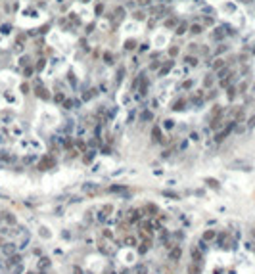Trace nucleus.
Wrapping results in <instances>:
<instances>
[{"label": "nucleus", "mask_w": 255, "mask_h": 274, "mask_svg": "<svg viewBox=\"0 0 255 274\" xmlns=\"http://www.w3.org/2000/svg\"><path fill=\"white\" fill-rule=\"evenodd\" d=\"M111 211H113V207H111V205H106V207L102 209V217H100V219H106V217H109V213H111Z\"/></svg>", "instance_id": "0eeeda50"}, {"label": "nucleus", "mask_w": 255, "mask_h": 274, "mask_svg": "<svg viewBox=\"0 0 255 274\" xmlns=\"http://www.w3.org/2000/svg\"><path fill=\"white\" fill-rule=\"evenodd\" d=\"M182 257V247L180 245H175L173 249H171V253H169V259L171 261H179Z\"/></svg>", "instance_id": "f03ea898"}, {"label": "nucleus", "mask_w": 255, "mask_h": 274, "mask_svg": "<svg viewBox=\"0 0 255 274\" xmlns=\"http://www.w3.org/2000/svg\"><path fill=\"white\" fill-rule=\"evenodd\" d=\"M131 215H132V217H131V220L134 223V220H140V217H142V211H140V209H136V211H131Z\"/></svg>", "instance_id": "6e6552de"}, {"label": "nucleus", "mask_w": 255, "mask_h": 274, "mask_svg": "<svg viewBox=\"0 0 255 274\" xmlns=\"http://www.w3.org/2000/svg\"><path fill=\"white\" fill-rule=\"evenodd\" d=\"M123 245H127V247H136V245H138V240L134 238V236H127V238L123 240Z\"/></svg>", "instance_id": "7ed1b4c3"}, {"label": "nucleus", "mask_w": 255, "mask_h": 274, "mask_svg": "<svg viewBox=\"0 0 255 274\" xmlns=\"http://www.w3.org/2000/svg\"><path fill=\"white\" fill-rule=\"evenodd\" d=\"M165 126H167V129H171V126H173V121H171V119L165 121Z\"/></svg>", "instance_id": "4be33fe9"}, {"label": "nucleus", "mask_w": 255, "mask_h": 274, "mask_svg": "<svg viewBox=\"0 0 255 274\" xmlns=\"http://www.w3.org/2000/svg\"><path fill=\"white\" fill-rule=\"evenodd\" d=\"M36 92H39V98H44V100H48V98H50L48 90H46V88H42V86H39V88H36Z\"/></svg>", "instance_id": "423d86ee"}, {"label": "nucleus", "mask_w": 255, "mask_h": 274, "mask_svg": "<svg viewBox=\"0 0 255 274\" xmlns=\"http://www.w3.org/2000/svg\"><path fill=\"white\" fill-rule=\"evenodd\" d=\"M159 136H161V132H159V129H157V126H154V140H155V142H157V140H159Z\"/></svg>", "instance_id": "4468645a"}, {"label": "nucleus", "mask_w": 255, "mask_h": 274, "mask_svg": "<svg viewBox=\"0 0 255 274\" xmlns=\"http://www.w3.org/2000/svg\"><path fill=\"white\" fill-rule=\"evenodd\" d=\"M56 165V159H54V157H50V155H46L44 157V159L42 161H40V165H39V169H40V171H44V169H52V167H54Z\"/></svg>", "instance_id": "f257e3e1"}, {"label": "nucleus", "mask_w": 255, "mask_h": 274, "mask_svg": "<svg viewBox=\"0 0 255 274\" xmlns=\"http://www.w3.org/2000/svg\"><path fill=\"white\" fill-rule=\"evenodd\" d=\"M2 251L6 253V255H14V251H15V245H14V244H6V245L2 247Z\"/></svg>", "instance_id": "39448f33"}, {"label": "nucleus", "mask_w": 255, "mask_h": 274, "mask_svg": "<svg viewBox=\"0 0 255 274\" xmlns=\"http://www.w3.org/2000/svg\"><path fill=\"white\" fill-rule=\"evenodd\" d=\"M73 272H75V274H82V268L81 266H73Z\"/></svg>", "instance_id": "f3484780"}, {"label": "nucleus", "mask_w": 255, "mask_h": 274, "mask_svg": "<svg viewBox=\"0 0 255 274\" xmlns=\"http://www.w3.org/2000/svg\"><path fill=\"white\" fill-rule=\"evenodd\" d=\"M2 215H4V219H6V220H8L10 224H14V223H15V217H12V215H10V213H2Z\"/></svg>", "instance_id": "9b49d317"}, {"label": "nucleus", "mask_w": 255, "mask_h": 274, "mask_svg": "<svg viewBox=\"0 0 255 274\" xmlns=\"http://www.w3.org/2000/svg\"><path fill=\"white\" fill-rule=\"evenodd\" d=\"M215 230H205L204 232V241H211V240H215Z\"/></svg>", "instance_id": "20e7f679"}, {"label": "nucleus", "mask_w": 255, "mask_h": 274, "mask_svg": "<svg viewBox=\"0 0 255 274\" xmlns=\"http://www.w3.org/2000/svg\"><path fill=\"white\" fill-rule=\"evenodd\" d=\"M146 211H148V213H157V207H155V205H148ZM152 217H155V215H152Z\"/></svg>", "instance_id": "ddd939ff"}, {"label": "nucleus", "mask_w": 255, "mask_h": 274, "mask_svg": "<svg viewBox=\"0 0 255 274\" xmlns=\"http://www.w3.org/2000/svg\"><path fill=\"white\" fill-rule=\"evenodd\" d=\"M246 2H251V0H246Z\"/></svg>", "instance_id": "5701e85b"}, {"label": "nucleus", "mask_w": 255, "mask_h": 274, "mask_svg": "<svg viewBox=\"0 0 255 274\" xmlns=\"http://www.w3.org/2000/svg\"><path fill=\"white\" fill-rule=\"evenodd\" d=\"M27 274H33V272H27Z\"/></svg>", "instance_id": "b1692460"}, {"label": "nucleus", "mask_w": 255, "mask_h": 274, "mask_svg": "<svg viewBox=\"0 0 255 274\" xmlns=\"http://www.w3.org/2000/svg\"><path fill=\"white\" fill-rule=\"evenodd\" d=\"M184 105H186V102H184V100H179V102H176L175 104V111H180V109H184Z\"/></svg>", "instance_id": "9d476101"}, {"label": "nucleus", "mask_w": 255, "mask_h": 274, "mask_svg": "<svg viewBox=\"0 0 255 274\" xmlns=\"http://www.w3.org/2000/svg\"><path fill=\"white\" fill-rule=\"evenodd\" d=\"M213 67H215V69H219V67H222V60H217V61H215V65H213Z\"/></svg>", "instance_id": "a211bd4d"}, {"label": "nucleus", "mask_w": 255, "mask_h": 274, "mask_svg": "<svg viewBox=\"0 0 255 274\" xmlns=\"http://www.w3.org/2000/svg\"><path fill=\"white\" fill-rule=\"evenodd\" d=\"M192 257H194V261L197 263V261H201V253H197L196 249H192Z\"/></svg>", "instance_id": "f8f14e48"}, {"label": "nucleus", "mask_w": 255, "mask_h": 274, "mask_svg": "<svg viewBox=\"0 0 255 274\" xmlns=\"http://www.w3.org/2000/svg\"><path fill=\"white\" fill-rule=\"evenodd\" d=\"M186 33V25H179V29H176V35H182Z\"/></svg>", "instance_id": "dca6fc26"}, {"label": "nucleus", "mask_w": 255, "mask_h": 274, "mask_svg": "<svg viewBox=\"0 0 255 274\" xmlns=\"http://www.w3.org/2000/svg\"><path fill=\"white\" fill-rule=\"evenodd\" d=\"M152 117H154V115H152V113H150V111H146V113L142 115V119H152Z\"/></svg>", "instance_id": "6ab92c4d"}, {"label": "nucleus", "mask_w": 255, "mask_h": 274, "mask_svg": "<svg viewBox=\"0 0 255 274\" xmlns=\"http://www.w3.org/2000/svg\"><path fill=\"white\" fill-rule=\"evenodd\" d=\"M192 33H201V25H192Z\"/></svg>", "instance_id": "2eb2a0df"}, {"label": "nucleus", "mask_w": 255, "mask_h": 274, "mask_svg": "<svg viewBox=\"0 0 255 274\" xmlns=\"http://www.w3.org/2000/svg\"><path fill=\"white\" fill-rule=\"evenodd\" d=\"M104 236H106V238H113V234H111V232H107V230H104Z\"/></svg>", "instance_id": "412c9836"}, {"label": "nucleus", "mask_w": 255, "mask_h": 274, "mask_svg": "<svg viewBox=\"0 0 255 274\" xmlns=\"http://www.w3.org/2000/svg\"><path fill=\"white\" fill-rule=\"evenodd\" d=\"M188 63H190V65H196L197 60H196V58H188Z\"/></svg>", "instance_id": "aec40b11"}, {"label": "nucleus", "mask_w": 255, "mask_h": 274, "mask_svg": "<svg viewBox=\"0 0 255 274\" xmlns=\"http://www.w3.org/2000/svg\"><path fill=\"white\" fill-rule=\"evenodd\" d=\"M188 274H200V268H197V263H192L188 266Z\"/></svg>", "instance_id": "1a4fd4ad"}]
</instances>
